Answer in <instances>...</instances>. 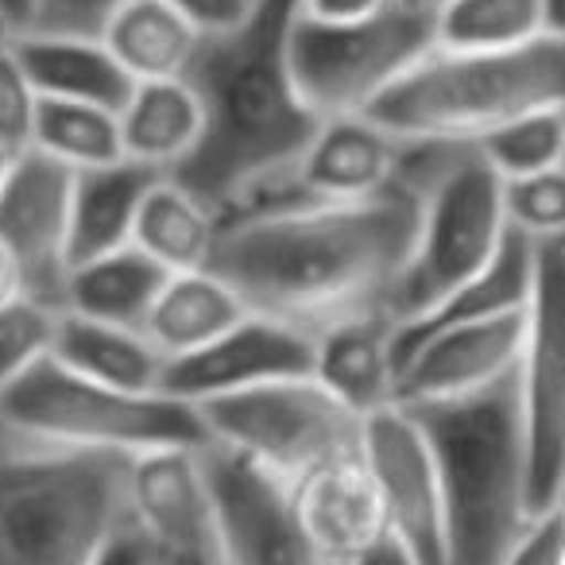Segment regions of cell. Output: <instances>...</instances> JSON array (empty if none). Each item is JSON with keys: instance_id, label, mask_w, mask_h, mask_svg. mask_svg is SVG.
<instances>
[{"instance_id": "obj_10", "label": "cell", "mask_w": 565, "mask_h": 565, "mask_svg": "<svg viewBox=\"0 0 565 565\" xmlns=\"http://www.w3.org/2000/svg\"><path fill=\"white\" fill-rule=\"evenodd\" d=\"M217 565H341L307 531L295 484L221 446L202 449Z\"/></svg>"}, {"instance_id": "obj_4", "label": "cell", "mask_w": 565, "mask_h": 565, "mask_svg": "<svg viewBox=\"0 0 565 565\" xmlns=\"http://www.w3.org/2000/svg\"><path fill=\"white\" fill-rule=\"evenodd\" d=\"M542 109H565V40L423 55L364 117L411 143H477Z\"/></svg>"}, {"instance_id": "obj_23", "label": "cell", "mask_w": 565, "mask_h": 565, "mask_svg": "<svg viewBox=\"0 0 565 565\" xmlns=\"http://www.w3.org/2000/svg\"><path fill=\"white\" fill-rule=\"evenodd\" d=\"M248 315V302L221 275L182 271L163 282V291L143 322V333L163 353V361H179V356H190L225 338Z\"/></svg>"}, {"instance_id": "obj_39", "label": "cell", "mask_w": 565, "mask_h": 565, "mask_svg": "<svg viewBox=\"0 0 565 565\" xmlns=\"http://www.w3.org/2000/svg\"><path fill=\"white\" fill-rule=\"evenodd\" d=\"M94 565H159V550L125 519V526L113 534V542L102 550Z\"/></svg>"}, {"instance_id": "obj_19", "label": "cell", "mask_w": 565, "mask_h": 565, "mask_svg": "<svg viewBox=\"0 0 565 565\" xmlns=\"http://www.w3.org/2000/svg\"><path fill=\"white\" fill-rule=\"evenodd\" d=\"M295 503H299V515L315 534V542L341 565H349L387 534L376 488H372L361 454L341 457V461H330L302 477L295 484Z\"/></svg>"}, {"instance_id": "obj_31", "label": "cell", "mask_w": 565, "mask_h": 565, "mask_svg": "<svg viewBox=\"0 0 565 565\" xmlns=\"http://www.w3.org/2000/svg\"><path fill=\"white\" fill-rule=\"evenodd\" d=\"M472 148L484 156V163L503 182H519L565 167V109H542L531 117H519L488 132Z\"/></svg>"}, {"instance_id": "obj_2", "label": "cell", "mask_w": 565, "mask_h": 565, "mask_svg": "<svg viewBox=\"0 0 565 565\" xmlns=\"http://www.w3.org/2000/svg\"><path fill=\"white\" fill-rule=\"evenodd\" d=\"M299 0H256L236 28L205 35L186 82L205 109V136L171 179L221 205L279 167L295 163L322 117L302 102L291 71Z\"/></svg>"}, {"instance_id": "obj_22", "label": "cell", "mask_w": 565, "mask_h": 565, "mask_svg": "<svg viewBox=\"0 0 565 565\" xmlns=\"http://www.w3.org/2000/svg\"><path fill=\"white\" fill-rule=\"evenodd\" d=\"M12 51L47 102H82L120 113L136 86L102 40L17 32Z\"/></svg>"}, {"instance_id": "obj_37", "label": "cell", "mask_w": 565, "mask_h": 565, "mask_svg": "<svg viewBox=\"0 0 565 565\" xmlns=\"http://www.w3.org/2000/svg\"><path fill=\"white\" fill-rule=\"evenodd\" d=\"M395 4L399 0H299V12L315 24H364L384 17Z\"/></svg>"}, {"instance_id": "obj_17", "label": "cell", "mask_w": 565, "mask_h": 565, "mask_svg": "<svg viewBox=\"0 0 565 565\" xmlns=\"http://www.w3.org/2000/svg\"><path fill=\"white\" fill-rule=\"evenodd\" d=\"M403 159H407V140L356 113V117L322 120L302 156L295 159V171L315 202L341 205L399 190Z\"/></svg>"}, {"instance_id": "obj_13", "label": "cell", "mask_w": 565, "mask_h": 565, "mask_svg": "<svg viewBox=\"0 0 565 565\" xmlns=\"http://www.w3.org/2000/svg\"><path fill=\"white\" fill-rule=\"evenodd\" d=\"M78 171L24 151L0 186V244L24 271L28 299L63 310L71 279V205Z\"/></svg>"}, {"instance_id": "obj_41", "label": "cell", "mask_w": 565, "mask_h": 565, "mask_svg": "<svg viewBox=\"0 0 565 565\" xmlns=\"http://www.w3.org/2000/svg\"><path fill=\"white\" fill-rule=\"evenodd\" d=\"M17 299H28V287H24V271L20 264L12 259V252L0 244V307H9Z\"/></svg>"}, {"instance_id": "obj_43", "label": "cell", "mask_w": 565, "mask_h": 565, "mask_svg": "<svg viewBox=\"0 0 565 565\" xmlns=\"http://www.w3.org/2000/svg\"><path fill=\"white\" fill-rule=\"evenodd\" d=\"M28 12H32V0H0V17L9 20L12 32L28 24Z\"/></svg>"}, {"instance_id": "obj_32", "label": "cell", "mask_w": 565, "mask_h": 565, "mask_svg": "<svg viewBox=\"0 0 565 565\" xmlns=\"http://www.w3.org/2000/svg\"><path fill=\"white\" fill-rule=\"evenodd\" d=\"M58 315L63 310L40 299H17L0 307V392L17 384L40 361H47L55 349Z\"/></svg>"}, {"instance_id": "obj_18", "label": "cell", "mask_w": 565, "mask_h": 565, "mask_svg": "<svg viewBox=\"0 0 565 565\" xmlns=\"http://www.w3.org/2000/svg\"><path fill=\"white\" fill-rule=\"evenodd\" d=\"M315 380L356 418L399 407L395 318L361 310L315 330Z\"/></svg>"}, {"instance_id": "obj_20", "label": "cell", "mask_w": 565, "mask_h": 565, "mask_svg": "<svg viewBox=\"0 0 565 565\" xmlns=\"http://www.w3.org/2000/svg\"><path fill=\"white\" fill-rule=\"evenodd\" d=\"M120 117L125 159L159 174H179L205 136V109L186 78L136 82Z\"/></svg>"}, {"instance_id": "obj_1", "label": "cell", "mask_w": 565, "mask_h": 565, "mask_svg": "<svg viewBox=\"0 0 565 565\" xmlns=\"http://www.w3.org/2000/svg\"><path fill=\"white\" fill-rule=\"evenodd\" d=\"M415 225L418 202L411 190L228 221L210 271L248 302L252 315L315 333L345 315L387 310Z\"/></svg>"}, {"instance_id": "obj_42", "label": "cell", "mask_w": 565, "mask_h": 565, "mask_svg": "<svg viewBox=\"0 0 565 565\" xmlns=\"http://www.w3.org/2000/svg\"><path fill=\"white\" fill-rule=\"evenodd\" d=\"M542 24H546V35L565 40V0H542Z\"/></svg>"}, {"instance_id": "obj_26", "label": "cell", "mask_w": 565, "mask_h": 565, "mask_svg": "<svg viewBox=\"0 0 565 565\" xmlns=\"http://www.w3.org/2000/svg\"><path fill=\"white\" fill-rule=\"evenodd\" d=\"M102 43L132 82H163L186 78L205 32L167 0H128Z\"/></svg>"}, {"instance_id": "obj_25", "label": "cell", "mask_w": 565, "mask_h": 565, "mask_svg": "<svg viewBox=\"0 0 565 565\" xmlns=\"http://www.w3.org/2000/svg\"><path fill=\"white\" fill-rule=\"evenodd\" d=\"M51 356L97 384L120 387V392H163L167 361L143 330L94 322V318L63 310Z\"/></svg>"}, {"instance_id": "obj_47", "label": "cell", "mask_w": 565, "mask_h": 565, "mask_svg": "<svg viewBox=\"0 0 565 565\" xmlns=\"http://www.w3.org/2000/svg\"><path fill=\"white\" fill-rule=\"evenodd\" d=\"M12 35H17V32H12V24H9L4 17H0V47H4V43H9Z\"/></svg>"}, {"instance_id": "obj_35", "label": "cell", "mask_w": 565, "mask_h": 565, "mask_svg": "<svg viewBox=\"0 0 565 565\" xmlns=\"http://www.w3.org/2000/svg\"><path fill=\"white\" fill-rule=\"evenodd\" d=\"M128 0H32L28 24L20 32L35 35H82V40H102Z\"/></svg>"}, {"instance_id": "obj_44", "label": "cell", "mask_w": 565, "mask_h": 565, "mask_svg": "<svg viewBox=\"0 0 565 565\" xmlns=\"http://www.w3.org/2000/svg\"><path fill=\"white\" fill-rule=\"evenodd\" d=\"M159 565H217L213 554H159Z\"/></svg>"}, {"instance_id": "obj_6", "label": "cell", "mask_w": 565, "mask_h": 565, "mask_svg": "<svg viewBox=\"0 0 565 565\" xmlns=\"http://www.w3.org/2000/svg\"><path fill=\"white\" fill-rule=\"evenodd\" d=\"M399 190L415 194L418 225L407 267L387 299V315L395 326H407L484 271L511 228L503 179L472 143L407 140Z\"/></svg>"}, {"instance_id": "obj_9", "label": "cell", "mask_w": 565, "mask_h": 565, "mask_svg": "<svg viewBox=\"0 0 565 565\" xmlns=\"http://www.w3.org/2000/svg\"><path fill=\"white\" fill-rule=\"evenodd\" d=\"M434 51V12L399 0L364 24L302 20L291 35L299 94L322 120L369 113L411 66Z\"/></svg>"}, {"instance_id": "obj_34", "label": "cell", "mask_w": 565, "mask_h": 565, "mask_svg": "<svg viewBox=\"0 0 565 565\" xmlns=\"http://www.w3.org/2000/svg\"><path fill=\"white\" fill-rule=\"evenodd\" d=\"M40 89L32 86L28 71L20 66L12 40L0 47V148L12 156L32 151L35 117H40Z\"/></svg>"}, {"instance_id": "obj_24", "label": "cell", "mask_w": 565, "mask_h": 565, "mask_svg": "<svg viewBox=\"0 0 565 565\" xmlns=\"http://www.w3.org/2000/svg\"><path fill=\"white\" fill-rule=\"evenodd\" d=\"M163 179L151 167L132 159L82 171L74 179V205H71V267L97 259L113 248L132 244L136 217L148 198V190Z\"/></svg>"}, {"instance_id": "obj_29", "label": "cell", "mask_w": 565, "mask_h": 565, "mask_svg": "<svg viewBox=\"0 0 565 565\" xmlns=\"http://www.w3.org/2000/svg\"><path fill=\"white\" fill-rule=\"evenodd\" d=\"M542 35V0H446L434 9V47L441 51H511Z\"/></svg>"}, {"instance_id": "obj_15", "label": "cell", "mask_w": 565, "mask_h": 565, "mask_svg": "<svg viewBox=\"0 0 565 565\" xmlns=\"http://www.w3.org/2000/svg\"><path fill=\"white\" fill-rule=\"evenodd\" d=\"M519 356H523V315L441 330L403 353L399 403L423 407V403H446L484 392L515 376Z\"/></svg>"}, {"instance_id": "obj_3", "label": "cell", "mask_w": 565, "mask_h": 565, "mask_svg": "<svg viewBox=\"0 0 565 565\" xmlns=\"http://www.w3.org/2000/svg\"><path fill=\"white\" fill-rule=\"evenodd\" d=\"M407 411L438 465L446 565H503L539 515L519 372L484 392Z\"/></svg>"}, {"instance_id": "obj_16", "label": "cell", "mask_w": 565, "mask_h": 565, "mask_svg": "<svg viewBox=\"0 0 565 565\" xmlns=\"http://www.w3.org/2000/svg\"><path fill=\"white\" fill-rule=\"evenodd\" d=\"M205 446L156 449L128 461V523L159 554H213V503L202 465Z\"/></svg>"}, {"instance_id": "obj_36", "label": "cell", "mask_w": 565, "mask_h": 565, "mask_svg": "<svg viewBox=\"0 0 565 565\" xmlns=\"http://www.w3.org/2000/svg\"><path fill=\"white\" fill-rule=\"evenodd\" d=\"M503 565H565V519L554 508L539 511L508 550Z\"/></svg>"}, {"instance_id": "obj_14", "label": "cell", "mask_w": 565, "mask_h": 565, "mask_svg": "<svg viewBox=\"0 0 565 565\" xmlns=\"http://www.w3.org/2000/svg\"><path fill=\"white\" fill-rule=\"evenodd\" d=\"M315 376V333L282 318L248 315L241 326L179 361H167L163 392L190 407L275 380Z\"/></svg>"}, {"instance_id": "obj_11", "label": "cell", "mask_w": 565, "mask_h": 565, "mask_svg": "<svg viewBox=\"0 0 565 565\" xmlns=\"http://www.w3.org/2000/svg\"><path fill=\"white\" fill-rule=\"evenodd\" d=\"M534 508L546 511L565 477V241L534 244V282L519 356Z\"/></svg>"}, {"instance_id": "obj_8", "label": "cell", "mask_w": 565, "mask_h": 565, "mask_svg": "<svg viewBox=\"0 0 565 565\" xmlns=\"http://www.w3.org/2000/svg\"><path fill=\"white\" fill-rule=\"evenodd\" d=\"M210 446H221L287 484L315 469L361 454L364 418L341 407L315 376L275 380L194 407Z\"/></svg>"}, {"instance_id": "obj_46", "label": "cell", "mask_w": 565, "mask_h": 565, "mask_svg": "<svg viewBox=\"0 0 565 565\" xmlns=\"http://www.w3.org/2000/svg\"><path fill=\"white\" fill-rule=\"evenodd\" d=\"M550 508H554L557 515L565 519V477H562V484H557V495H554V503H550Z\"/></svg>"}, {"instance_id": "obj_28", "label": "cell", "mask_w": 565, "mask_h": 565, "mask_svg": "<svg viewBox=\"0 0 565 565\" xmlns=\"http://www.w3.org/2000/svg\"><path fill=\"white\" fill-rule=\"evenodd\" d=\"M221 217L205 198H198L179 179L163 174L148 190L136 217L132 244L148 252L156 264L171 275L182 271H210L213 252H217Z\"/></svg>"}, {"instance_id": "obj_27", "label": "cell", "mask_w": 565, "mask_h": 565, "mask_svg": "<svg viewBox=\"0 0 565 565\" xmlns=\"http://www.w3.org/2000/svg\"><path fill=\"white\" fill-rule=\"evenodd\" d=\"M167 279L171 271L163 264H156L136 244H125V248H113L105 256L71 267L63 310L94 318V322L143 330Z\"/></svg>"}, {"instance_id": "obj_5", "label": "cell", "mask_w": 565, "mask_h": 565, "mask_svg": "<svg viewBox=\"0 0 565 565\" xmlns=\"http://www.w3.org/2000/svg\"><path fill=\"white\" fill-rule=\"evenodd\" d=\"M128 519V457L4 441L0 565H94Z\"/></svg>"}, {"instance_id": "obj_33", "label": "cell", "mask_w": 565, "mask_h": 565, "mask_svg": "<svg viewBox=\"0 0 565 565\" xmlns=\"http://www.w3.org/2000/svg\"><path fill=\"white\" fill-rule=\"evenodd\" d=\"M503 210H508V228H515L531 244L565 241V167L503 182Z\"/></svg>"}, {"instance_id": "obj_30", "label": "cell", "mask_w": 565, "mask_h": 565, "mask_svg": "<svg viewBox=\"0 0 565 565\" xmlns=\"http://www.w3.org/2000/svg\"><path fill=\"white\" fill-rule=\"evenodd\" d=\"M35 151L58 159L71 171H97L125 159V143H120V117L102 105H82V102H40V117H35Z\"/></svg>"}, {"instance_id": "obj_40", "label": "cell", "mask_w": 565, "mask_h": 565, "mask_svg": "<svg viewBox=\"0 0 565 565\" xmlns=\"http://www.w3.org/2000/svg\"><path fill=\"white\" fill-rule=\"evenodd\" d=\"M349 565H423L415 554H411L407 546H403L399 539H392V534H384V539L372 542L364 554H356Z\"/></svg>"}, {"instance_id": "obj_21", "label": "cell", "mask_w": 565, "mask_h": 565, "mask_svg": "<svg viewBox=\"0 0 565 565\" xmlns=\"http://www.w3.org/2000/svg\"><path fill=\"white\" fill-rule=\"evenodd\" d=\"M531 282H534V244L511 228L503 248L495 252V259L484 271L472 275L469 282H461L441 302H434L415 322L395 326V353L403 361V353H411L418 341L434 338L441 330L523 315L526 299H531Z\"/></svg>"}, {"instance_id": "obj_49", "label": "cell", "mask_w": 565, "mask_h": 565, "mask_svg": "<svg viewBox=\"0 0 565 565\" xmlns=\"http://www.w3.org/2000/svg\"><path fill=\"white\" fill-rule=\"evenodd\" d=\"M4 441H9V434H4V430H0V449H4Z\"/></svg>"}, {"instance_id": "obj_7", "label": "cell", "mask_w": 565, "mask_h": 565, "mask_svg": "<svg viewBox=\"0 0 565 565\" xmlns=\"http://www.w3.org/2000/svg\"><path fill=\"white\" fill-rule=\"evenodd\" d=\"M0 430L12 441L128 461L156 449H198L210 441L202 415L190 403L167 392H120L97 384L55 356L0 392Z\"/></svg>"}, {"instance_id": "obj_38", "label": "cell", "mask_w": 565, "mask_h": 565, "mask_svg": "<svg viewBox=\"0 0 565 565\" xmlns=\"http://www.w3.org/2000/svg\"><path fill=\"white\" fill-rule=\"evenodd\" d=\"M182 17H190L205 35H217V32H228L236 28L244 17L252 12L256 0H167Z\"/></svg>"}, {"instance_id": "obj_48", "label": "cell", "mask_w": 565, "mask_h": 565, "mask_svg": "<svg viewBox=\"0 0 565 565\" xmlns=\"http://www.w3.org/2000/svg\"><path fill=\"white\" fill-rule=\"evenodd\" d=\"M411 4H418V9H426V12H434L438 4H446V0H411Z\"/></svg>"}, {"instance_id": "obj_45", "label": "cell", "mask_w": 565, "mask_h": 565, "mask_svg": "<svg viewBox=\"0 0 565 565\" xmlns=\"http://www.w3.org/2000/svg\"><path fill=\"white\" fill-rule=\"evenodd\" d=\"M12 163H17V156H12V151H4V148H0V186H4V179H9Z\"/></svg>"}, {"instance_id": "obj_12", "label": "cell", "mask_w": 565, "mask_h": 565, "mask_svg": "<svg viewBox=\"0 0 565 565\" xmlns=\"http://www.w3.org/2000/svg\"><path fill=\"white\" fill-rule=\"evenodd\" d=\"M361 461L376 488L384 531L423 565H446L438 465L418 418L407 407H387L364 418Z\"/></svg>"}]
</instances>
